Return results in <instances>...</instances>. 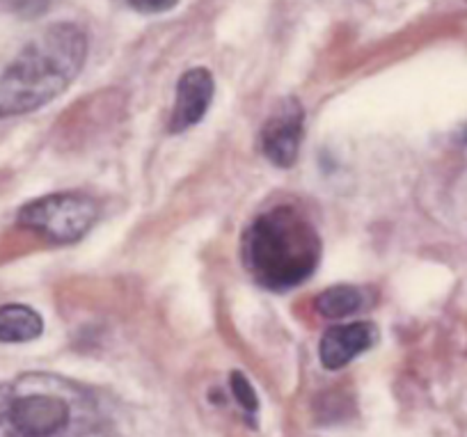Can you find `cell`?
<instances>
[{
	"label": "cell",
	"instance_id": "obj_2",
	"mask_svg": "<svg viewBox=\"0 0 467 437\" xmlns=\"http://www.w3.org/2000/svg\"><path fill=\"white\" fill-rule=\"evenodd\" d=\"M88 51V35L76 24L42 30L0 74V117L26 115L60 97L78 78Z\"/></svg>",
	"mask_w": 467,
	"mask_h": 437
},
{
	"label": "cell",
	"instance_id": "obj_10",
	"mask_svg": "<svg viewBox=\"0 0 467 437\" xmlns=\"http://www.w3.org/2000/svg\"><path fill=\"white\" fill-rule=\"evenodd\" d=\"M229 385H232L234 399L239 401L248 412H254V410H257V394H254L253 385H250L248 378H245L244 373L234 371L232 376H229Z\"/></svg>",
	"mask_w": 467,
	"mask_h": 437
},
{
	"label": "cell",
	"instance_id": "obj_8",
	"mask_svg": "<svg viewBox=\"0 0 467 437\" xmlns=\"http://www.w3.org/2000/svg\"><path fill=\"white\" fill-rule=\"evenodd\" d=\"M44 332V318L28 305H3L0 307V344H26Z\"/></svg>",
	"mask_w": 467,
	"mask_h": 437
},
{
	"label": "cell",
	"instance_id": "obj_3",
	"mask_svg": "<svg viewBox=\"0 0 467 437\" xmlns=\"http://www.w3.org/2000/svg\"><path fill=\"white\" fill-rule=\"evenodd\" d=\"M241 259L259 286L289 291L314 275L321 261V238L303 211L277 204L248 224Z\"/></svg>",
	"mask_w": 467,
	"mask_h": 437
},
{
	"label": "cell",
	"instance_id": "obj_1",
	"mask_svg": "<svg viewBox=\"0 0 467 437\" xmlns=\"http://www.w3.org/2000/svg\"><path fill=\"white\" fill-rule=\"evenodd\" d=\"M103 426L97 396L57 373L0 382V437H88Z\"/></svg>",
	"mask_w": 467,
	"mask_h": 437
},
{
	"label": "cell",
	"instance_id": "obj_9",
	"mask_svg": "<svg viewBox=\"0 0 467 437\" xmlns=\"http://www.w3.org/2000/svg\"><path fill=\"white\" fill-rule=\"evenodd\" d=\"M369 305L367 291L360 286H350V284H339V286H330L314 298V309L321 314L323 318H346L358 314Z\"/></svg>",
	"mask_w": 467,
	"mask_h": 437
},
{
	"label": "cell",
	"instance_id": "obj_4",
	"mask_svg": "<svg viewBox=\"0 0 467 437\" xmlns=\"http://www.w3.org/2000/svg\"><path fill=\"white\" fill-rule=\"evenodd\" d=\"M101 206L85 192H53L28 202L16 213V223L47 241L76 243L97 224Z\"/></svg>",
	"mask_w": 467,
	"mask_h": 437
},
{
	"label": "cell",
	"instance_id": "obj_6",
	"mask_svg": "<svg viewBox=\"0 0 467 437\" xmlns=\"http://www.w3.org/2000/svg\"><path fill=\"white\" fill-rule=\"evenodd\" d=\"M213 94L215 83L209 69H204V67L188 69L177 83V94H174L172 112H170L168 121L170 133H183V130L200 124L209 112Z\"/></svg>",
	"mask_w": 467,
	"mask_h": 437
},
{
	"label": "cell",
	"instance_id": "obj_11",
	"mask_svg": "<svg viewBox=\"0 0 467 437\" xmlns=\"http://www.w3.org/2000/svg\"><path fill=\"white\" fill-rule=\"evenodd\" d=\"M129 5L140 15H163V12L174 10L179 0H129Z\"/></svg>",
	"mask_w": 467,
	"mask_h": 437
},
{
	"label": "cell",
	"instance_id": "obj_7",
	"mask_svg": "<svg viewBox=\"0 0 467 437\" xmlns=\"http://www.w3.org/2000/svg\"><path fill=\"white\" fill-rule=\"evenodd\" d=\"M379 341V330L374 323H348L332 326L323 332L318 358L327 371H339L348 367L358 355L367 353Z\"/></svg>",
	"mask_w": 467,
	"mask_h": 437
},
{
	"label": "cell",
	"instance_id": "obj_5",
	"mask_svg": "<svg viewBox=\"0 0 467 437\" xmlns=\"http://www.w3.org/2000/svg\"><path fill=\"white\" fill-rule=\"evenodd\" d=\"M305 110L296 97H285L275 103L259 133L262 154L277 168H291L300 154Z\"/></svg>",
	"mask_w": 467,
	"mask_h": 437
}]
</instances>
